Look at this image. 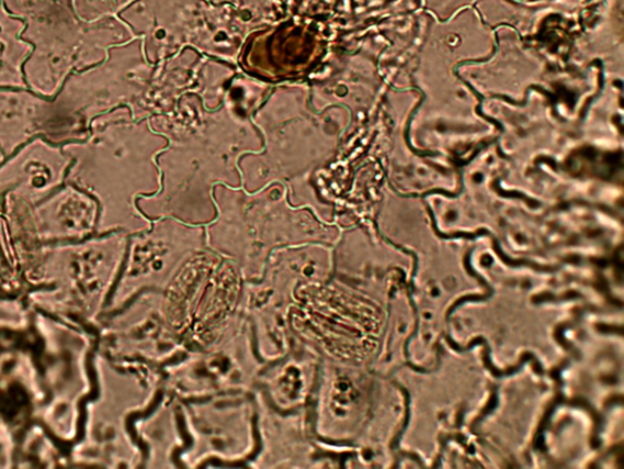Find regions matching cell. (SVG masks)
I'll return each instance as SVG.
<instances>
[{
	"label": "cell",
	"mask_w": 624,
	"mask_h": 469,
	"mask_svg": "<svg viewBox=\"0 0 624 469\" xmlns=\"http://www.w3.org/2000/svg\"><path fill=\"white\" fill-rule=\"evenodd\" d=\"M10 14L24 21L22 39L32 46L24 65L30 91L53 98L70 75L107 58L128 33L113 19L85 21L73 0H3Z\"/></svg>",
	"instance_id": "obj_1"
},
{
	"label": "cell",
	"mask_w": 624,
	"mask_h": 469,
	"mask_svg": "<svg viewBox=\"0 0 624 469\" xmlns=\"http://www.w3.org/2000/svg\"><path fill=\"white\" fill-rule=\"evenodd\" d=\"M154 140L144 124L131 122L129 110H112L92 122L86 140L64 144L73 160L66 182L98 197L106 220L113 206L129 204L155 178Z\"/></svg>",
	"instance_id": "obj_2"
},
{
	"label": "cell",
	"mask_w": 624,
	"mask_h": 469,
	"mask_svg": "<svg viewBox=\"0 0 624 469\" xmlns=\"http://www.w3.org/2000/svg\"><path fill=\"white\" fill-rule=\"evenodd\" d=\"M143 73L141 51L132 43L111 47L103 62L67 77L52 99L47 141L64 146L86 140L97 118L131 103L140 95Z\"/></svg>",
	"instance_id": "obj_3"
},
{
	"label": "cell",
	"mask_w": 624,
	"mask_h": 469,
	"mask_svg": "<svg viewBox=\"0 0 624 469\" xmlns=\"http://www.w3.org/2000/svg\"><path fill=\"white\" fill-rule=\"evenodd\" d=\"M0 164V195L9 193L30 203L47 196L66 181L73 163L63 146L36 138Z\"/></svg>",
	"instance_id": "obj_4"
},
{
	"label": "cell",
	"mask_w": 624,
	"mask_h": 469,
	"mask_svg": "<svg viewBox=\"0 0 624 469\" xmlns=\"http://www.w3.org/2000/svg\"><path fill=\"white\" fill-rule=\"evenodd\" d=\"M52 99L29 88H0V150L13 155L36 138L48 139Z\"/></svg>",
	"instance_id": "obj_5"
},
{
	"label": "cell",
	"mask_w": 624,
	"mask_h": 469,
	"mask_svg": "<svg viewBox=\"0 0 624 469\" xmlns=\"http://www.w3.org/2000/svg\"><path fill=\"white\" fill-rule=\"evenodd\" d=\"M96 215L95 200L70 184L37 209L36 229L47 238L78 237L92 229Z\"/></svg>",
	"instance_id": "obj_6"
},
{
	"label": "cell",
	"mask_w": 624,
	"mask_h": 469,
	"mask_svg": "<svg viewBox=\"0 0 624 469\" xmlns=\"http://www.w3.org/2000/svg\"><path fill=\"white\" fill-rule=\"evenodd\" d=\"M24 21L10 14L0 0V88H28L24 65L32 46L22 39Z\"/></svg>",
	"instance_id": "obj_7"
},
{
	"label": "cell",
	"mask_w": 624,
	"mask_h": 469,
	"mask_svg": "<svg viewBox=\"0 0 624 469\" xmlns=\"http://www.w3.org/2000/svg\"><path fill=\"white\" fill-rule=\"evenodd\" d=\"M6 160H7V156L4 155L3 151L0 150V164H2Z\"/></svg>",
	"instance_id": "obj_8"
}]
</instances>
